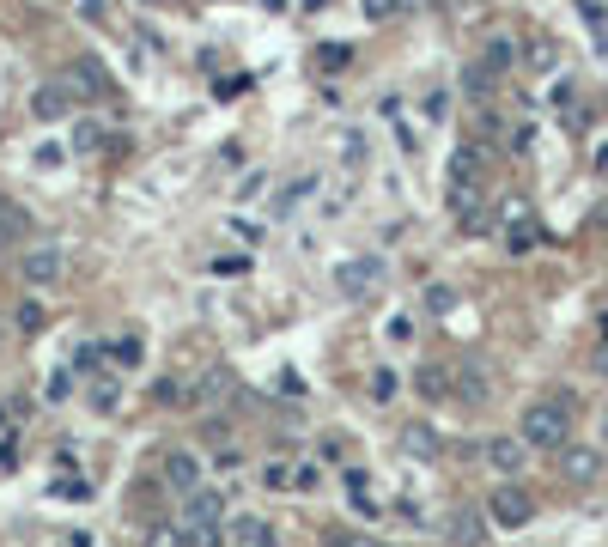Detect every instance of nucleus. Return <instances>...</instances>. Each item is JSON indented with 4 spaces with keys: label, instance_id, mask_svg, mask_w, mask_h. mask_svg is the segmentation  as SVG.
Wrapping results in <instances>:
<instances>
[{
    "label": "nucleus",
    "instance_id": "2",
    "mask_svg": "<svg viewBox=\"0 0 608 547\" xmlns=\"http://www.w3.org/2000/svg\"><path fill=\"white\" fill-rule=\"evenodd\" d=\"M19 274H25V286H55V280H67V250L61 244H31L19 256Z\"/></svg>",
    "mask_w": 608,
    "mask_h": 547
},
{
    "label": "nucleus",
    "instance_id": "32",
    "mask_svg": "<svg viewBox=\"0 0 608 547\" xmlns=\"http://www.w3.org/2000/svg\"><path fill=\"white\" fill-rule=\"evenodd\" d=\"M602 438H608V414H602Z\"/></svg>",
    "mask_w": 608,
    "mask_h": 547
},
{
    "label": "nucleus",
    "instance_id": "16",
    "mask_svg": "<svg viewBox=\"0 0 608 547\" xmlns=\"http://www.w3.org/2000/svg\"><path fill=\"white\" fill-rule=\"evenodd\" d=\"M25 231H31V213L7 201V207H0V250H7V244H19V238H25Z\"/></svg>",
    "mask_w": 608,
    "mask_h": 547
},
{
    "label": "nucleus",
    "instance_id": "33",
    "mask_svg": "<svg viewBox=\"0 0 608 547\" xmlns=\"http://www.w3.org/2000/svg\"><path fill=\"white\" fill-rule=\"evenodd\" d=\"M0 207H7V201H0Z\"/></svg>",
    "mask_w": 608,
    "mask_h": 547
},
{
    "label": "nucleus",
    "instance_id": "5",
    "mask_svg": "<svg viewBox=\"0 0 608 547\" xmlns=\"http://www.w3.org/2000/svg\"><path fill=\"white\" fill-rule=\"evenodd\" d=\"M377 286H384V262H377V256H353V262H341V292H347V298L377 292Z\"/></svg>",
    "mask_w": 608,
    "mask_h": 547
},
{
    "label": "nucleus",
    "instance_id": "12",
    "mask_svg": "<svg viewBox=\"0 0 608 547\" xmlns=\"http://www.w3.org/2000/svg\"><path fill=\"white\" fill-rule=\"evenodd\" d=\"M450 377H456V396H463V402H469V408H481V402H487V396H493V383H487V377H481V365H456V371H450Z\"/></svg>",
    "mask_w": 608,
    "mask_h": 547
},
{
    "label": "nucleus",
    "instance_id": "7",
    "mask_svg": "<svg viewBox=\"0 0 608 547\" xmlns=\"http://www.w3.org/2000/svg\"><path fill=\"white\" fill-rule=\"evenodd\" d=\"M560 475H566L572 487H590V481L602 475V456L584 450V444H566V450H560Z\"/></svg>",
    "mask_w": 608,
    "mask_h": 547
},
{
    "label": "nucleus",
    "instance_id": "19",
    "mask_svg": "<svg viewBox=\"0 0 608 547\" xmlns=\"http://www.w3.org/2000/svg\"><path fill=\"white\" fill-rule=\"evenodd\" d=\"M225 389H232V371H225V365H213V371L201 377V402H219Z\"/></svg>",
    "mask_w": 608,
    "mask_h": 547
},
{
    "label": "nucleus",
    "instance_id": "26",
    "mask_svg": "<svg viewBox=\"0 0 608 547\" xmlns=\"http://www.w3.org/2000/svg\"><path fill=\"white\" fill-rule=\"evenodd\" d=\"M450 304H456L450 286H426V310H450Z\"/></svg>",
    "mask_w": 608,
    "mask_h": 547
},
{
    "label": "nucleus",
    "instance_id": "8",
    "mask_svg": "<svg viewBox=\"0 0 608 547\" xmlns=\"http://www.w3.org/2000/svg\"><path fill=\"white\" fill-rule=\"evenodd\" d=\"M487 165H493V146H487V140H463V146H456V159H450L456 183H481Z\"/></svg>",
    "mask_w": 608,
    "mask_h": 547
},
{
    "label": "nucleus",
    "instance_id": "25",
    "mask_svg": "<svg viewBox=\"0 0 608 547\" xmlns=\"http://www.w3.org/2000/svg\"><path fill=\"white\" fill-rule=\"evenodd\" d=\"M213 274H225V280H238V274H250V262H244V256H219V262H213Z\"/></svg>",
    "mask_w": 608,
    "mask_h": 547
},
{
    "label": "nucleus",
    "instance_id": "24",
    "mask_svg": "<svg viewBox=\"0 0 608 547\" xmlns=\"http://www.w3.org/2000/svg\"><path fill=\"white\" fill-rule=\"evenodd\" d=\"M396 396V371H377L371 377V402H390Z\"/></svg>",
    "mask_w": 608,
    "mask_h": 547
},
{
    "label": "nucleus",
    "instance_id": "22",
    "mask_svg": "<svg viewBox=\"0 0 608 547\" xmlns=\"http://www.w3.org/2000/svg\"><path fill=\"white\" fill-rule=\"evenodd\" d=\"M463 86H469L475 98H487V92H493V67H487V61H481V67H469V73H463Z\"/></svg>",
    "mask_w": 608,
    "mask_h": 547
},
{
    "label": "nucleus",
    "instance_id": "27",
    "mask_svg": "<svg viewBox=\"0 0 608 547\" xmlns=\"http://www.w3.org/2000/svg\"><path fill=\"white\" fill-rule=\"evenodd\" d=\"M359 7H365V19H390L402 0H359Z\"/></svg>",
    "mask_w": 608,
    "mask_h": 547
},
{
    "label": "nucleus",
    "instance_id": "30",
    "mask_svg": "<svg viewBox=\"0 0 608 547\" xmlns=\"http://www.w3.org/2000/svg\"><path fill=\"white\" fill-rule=\"evenodd\" d=\"M80 7H86V19H98V13L110 7V0H80Z\"/></svg>",
    "mask_w": 608,
    "mask_h": 547
},
{
    "label": "nucleus",
    "instance_id": "1",
    "mask_svg": "<svg viewBox=\"0 0 608 547\" xmlns=\"http://www.w3.org/2000/svg\"><path fill=\"white\" fill-rule=\"evenodd\" d=\"M523 438H529V450H566L572 444V396H548V402H536L523 414Z\"/></svg>",
    "mask_w": 608,
    "mask_h": 547
},
{
    "label": "nucleus",
    "instance_id": "21",
    "mask_svg": "<svg viewBox=\"0 0 608 547\" xmlns=\"http://www.w3.org/2000/svg\"><path fill=\"white\" fill-rule=\"evenodd\" d=\"M73 146H80V152H98V146H104V128H98V122H73Z\"/></svg>",
    "mask_w": 608,
    "mask_h": 547
},
{
    "label": "nucleus",
    "instance_id": "6",
    "mask_svg": "<svg viewBox=\"0 0 608 547\" xmlns=\"http://www.w3.org/2000/svg\"><path fill=\"white\" fill-rule=\"evenodd\" d=\"M159 475H165V487H171V493H183V499H189V493H201V462H195L189 450H171Z\"/></svg>",
    "mask_w": 608,
    "mask_h": 547
},
{
    "label": "nucleus",
    "instance_id": "9",
    "mask_svg": "<svg viewBox=\"0 0 608 547\" xmlns=\"http://www.w3.org/2000/svg\"><path fill=\"white\" fill-rule=\"evenodd\" d=\"M487 462L499 468V475H523V462H529V438H487Z\"/></svg>",
    "mask_w": 608,
    "mask_h": 547
},
{
    "label": "nucleus",
    "instance_id": "4",
    "mask_svg": "<svg viewBox=\"0 0 608 547\" xmlns=\"http://www.w3.org/2000/svg\"><path fill=\"white\" fill-rule=\"evenodd\" d=\"M450 213L463 231H487V201H481V183H450Z\"/></svg>",
    "mask_w": 608,
    "mask_h": 547
},
{
    "label": "nucleus",
    "instance_id": "20",
    "mask_svg": "<svg viewBox=\"0 0 608 547\" xmlns=\"http://www.w3.org/2000/svg\"><path fill=\"white\" fill-rule=\"evenodd\" d=\"M511 61H517V43H511V37H493V43H487V67H493V73H505Z\"/></svg>",
    "mask_w": 608,
    "mask_h": 547
},
{
    "label": "nucleus",
    "instance_id": "29",
    "mask_svg": "<svg viewBox=\"0 0 608 547\" xmlns=\"http://www.w3.org/2000/svg\"><path fill=\"white\" fill-rule=\"evenodd\" d=\"M335 547H390V541H371V535H347V541H335Z\"/></svg>",
    "mask_w": 608,
    "mask_h": 547
},
{
    "label": "nucleus",
    "instance_id": "28",
    "mask_svg": "<svg viewBox=\"0 0 608 547\" xmlns=\"http://www.w3.org/2000/svg\"><path fill=\"white\" fill-rule=\"evenodd\" d=\"M262 481H268V487H292V475H286V462H268V468H262Z\"/></svg>",
    "mask_w": 608,
    "mask_h": 547
},
{
    "label": "nucleus",
    "instance_id": "17",
    "mask_svg": "<svg viewBox=\"0 0 608 547\" xmlns=\"http://www.w3.org/2000/svg\"><path fill=\"white\" fill-rule=\"evenodd\" d=\"M219 517H225L219 493H189V511H183V523H219Z\"/></svg>",
    "mask_w": 608,
    "mask_h": 547
},
{
    "label": "nucleus",
    "instance_id": "23",
    "mask_svg": "<svg viewBox=\"0 0 608 547\" xmlns=\"http://www.w3.org/2000/svg\"><path fill=\"white\" fill-rule=\"evenodd\" d=\"M13 329L37 335V329H43V304H19V317H13Z\"/></svg>",
    "mask_w": 608,
    "mask_h": 547
},
{
    "label": "nucleus",
    "instance_id": "18",
    "mask_svg": "<svg viewBox=\"0 0 608 547\" xmlns=\"http://www.w3.org/2000/svg\"><path fill=\"white\" fill-rule=\"evenodd\" d=\"M402 450H414V456H438L444 444H438L432 426H408V432H402Z\"/></svg>",
    "mask_w": 608,
    "mask_h": 547
},
{
    "label": "nucleus",
    "instance_id": "15",
    "mask_svg": "<svg viewBox=\"0 0 608 547\" xmlns=\"http://www.w3.org/2000/svg\"><path fill=\"white\" fill-rule=\"evenodd\" d=\"M232 535H238L244 547H280V535H274L262 517H238V523H232Z\"/></svg>",
    "mask_w": 608,
    "mask_h": 547
},
{
    "label": "nucleus",
    "instance_id": "10",
    "mask_svg": "<svg viewBox=\"0 0 608 547\" xmlns=\"http://www.w3.org/2000/svg\"><path fill=\"white\" fill-rule=\"evenodd\" d=\"M67 86H80L86 98H104V92H110V73H104V61H98V55H73Z\"/></svg>",
    "mask_w": 608,
    "mask_h": 547
},
{
    "label": "nucleus",
    "instance_id": "14",
    "mask_svg": "<svg viewBox=\"0 0 608 547\" xmlns=\"http://www.w3.org/2000/svg\"><path fill=\"white\" fill-rule=\"evenodd\" d=\"M450 541H456V547H481V541H487V523H481V511H456V523H450Z\"/></svg>",
    "mask_w": 608,
    "mask_h": 547
},
{
    "label": "nucleus",
    "instance_id": "31",
    "mask_svg": "<svg viewBox=\"0 0 608 547\" xmlns=\"http://www.w3.org/2000/svg\"><path fill=\"white\" fill-rule=\"evenodd\" d=\"M0 347H7V317H0Z\"/></svg>",
    "mask_w": 608,
    "mask_h": 547
},
{
    "label": "nucleus",
    "instance_id": "11",
    "mask_svg": "<svg viewBox=\"0 0 608 547\" xmlns=\"http://www.w3.org/2000/svg\"><path fill=\"white\" fill-rule=\"evenodd\" d=\"M31 110H37L43 122H61V116H73V86H37Z\"/></svg>",
    "mask_w": 608,
    "mask_h": 547
},
{
    "label": "nucleus",
    "instance_id": "13",
    "mask_svg": "<svg viewBox=\"0 0 608 547\" xmlns=\"http://www.w3.org/2000/svg\"><path fill=\"white\" fill-rule=\"evenodd\" d=\"M414 389H420V396H456V377L444 371V365H420V377H414Z\"/></svg>",
    "mask_w": 608,
    "mask_h": 547
},
{
    "label": "nucleus",
    "instance_id": "3",
    "mask_svg": "<svg viewBox=\"0 0 608 547\" xmlns=\"http://www.w3.org/2000/svg\"><path fill=\"white\" fill-rule=\"evenodd\" d=\"M487 517H493L499 529H523L529 517H536V499H529L517 481H505V487H493V499H487Z\"/></svg>",
    "mask_w": 608,
    "mask_h": 547
}]
</instances>
